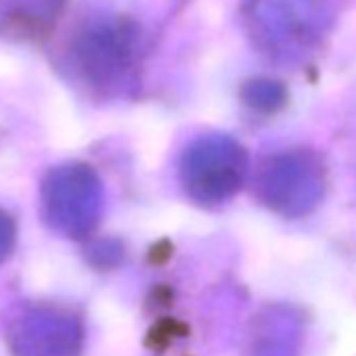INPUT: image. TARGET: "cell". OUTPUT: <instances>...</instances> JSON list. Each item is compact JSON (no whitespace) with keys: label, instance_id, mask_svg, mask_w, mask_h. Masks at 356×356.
<instances>
[{"label":"cell","instance_id":"cell-1","mask_svg":"<svg viewBox=\"0 0 356 356\" xmlns=\"http://www.w3.org/2000/svg\"><path fill=\"white\" fill-rule=\"evenodd\" d=\"M138 30L120 15H95L76 28L65 49V67L82 86L113 95L134 72Z\"/></svg>","mask_w":356,"mask_h":356},{"label":"cell","instance_id":"cell-2","mask_svg":"<svg viewBox=\"0 0 356 356\" xmlns=\"http://www.w3.org/2000/svg\"><path fill=\"white\" fill-rule=\"evenodd\" d=\"M44 222L72 239L88 235L101 216L103 189L92 168L84 163H63L51 168L40 187Z\"/></svg>","mask_w":356,"mask_h":356},{"label":"cell","instance_id":"cell-3","mask_svg":"<svg viewBox=\"0 0 356 356\" xmlns=\"http://www.w3.org/2000/svg\"><path fill=\"white\" fill-rule=\"evenodd\" d=\"M181 174L183 185L193 200L220 204L243 183L245 153L227 136L202 138L185 151Z\"/></svg>","mask_w":356,"mask_h":356},{"label":"cell","instance_id":"cell-4","mask_svg":"<svg viewBox=\"0 0 356 356\" xmlns=\"http://www.w3.org/2000/svg\"><path fill=\"white\" fill-rule=\"evenodd\" d=\"M264 200L283 214H302L314 206L323 191V178L316 165L302 155L275 159L262 178Z\"/></svg>","mask_w":356,"mask_h":356},{"label":"cell","instance_id":"cell-5","mask_svg":"<svg viewBox=\"0 0 356 356\" xmlns=\"http://www.w3.org/2000/svg\"><path fill=\"white\" fill-rule=\"evenodd\" d=\"M80 343V323L70 314L51 310L28 314L13 331L15 356H78Z\"/></svg>","mask_w":356,"mask_h":356},{"label":"cell","instance_id":"cell-6","mask_svg":"<svg viewBox=\"0 0 356 356\" xmlns=\"http://www.w3.org/2000/svg\"><path fill=\"white\" fill-rule=\"evenodd\" d=\"M327 0H260L254 19L270 44H306L323 30Z\"/></svg>","mask_w":356,"mask_h":356},{"label":"cell","instance_id":"cell-7","mask_svg":"<svg viewBox=\"0 0 356 356\" xmlns=\"http://www.w3.org/2000/svg\"><path fill=\"white\" fill-rule=\"evenodd\" d=\"M63 3L65 0H0V32L32 38L57 19Z\"/></svg>","mask_w":356,"mask_h":356},{"label":"cell","instance_id":"cell-8","mask_svg":"<svg viewBox=\"0 0 356 356\" xmlns=\"http://www.w3.org/2000/svg\"><path fill=\"white\" fill-rule=\"evenodd\" d=\"M298 325L289 314H270L258 327L256 356H293Z\"/></svg>","mask_w":356,"mask_h":356},{"label":"cell","instance_id":"cell-9","mask_svg":"<svg viewBox=\"0 0 356 356\" xmlns=\"http://www.w3.org/2000/svg\"><path fill=\"white\" fill-rule=\"evenodd\" d=\"M15 220L5 210H0V264H3L15 248Z\"/></svg>","mask_w":356,"mask_h":356}]
</instances>
